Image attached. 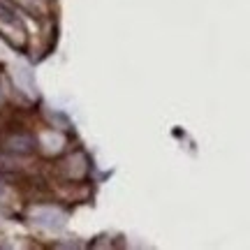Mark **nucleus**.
Returning a JSON list of instances; mask_svg holds the SVG:
<instances>
[{"mask_svg":"<svg viewBox=\"0 0 250 250\" xmlns=\"http://www.w3.org/2000/svg\"><path fill=\"white\" fill-rule=\"evenodd\" d=\"M0 192H2V186H0Z\"/></svg>","mask_w":250,"mask_h":250,"instance_id":"f257e3e1","label":"nucleus"}]
</instances>
